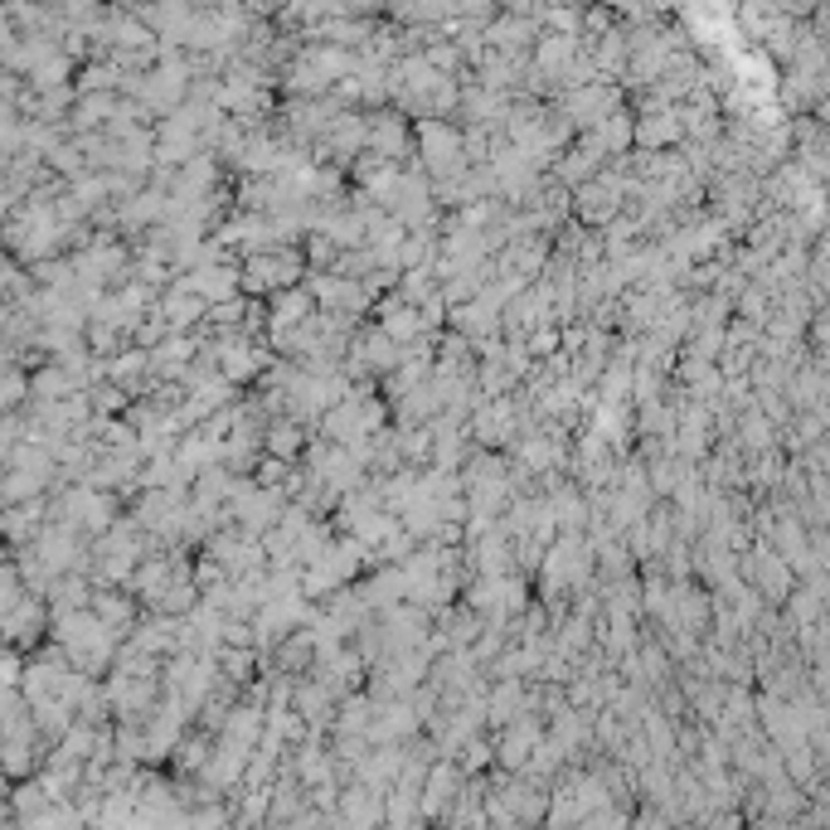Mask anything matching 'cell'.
<instances>
[{"mask_svg":"<svg viewBox=\"0 0 830 830\" xmlns=\"http://www.w3.org/2000/svg\"><path fill=\"white\" fill-rule=\"evenodd\" d=\"M530 734H534V729H515V734H510V744H505V758H510V762H515V758H525Z\"/></svg>","mask_w":830,"mask_h":830,"instance_id":"cell-20","label":"cell"},{"mask_svg":"<svg viewBox=\"0 0 830 830\" xmlns=\"http://www.w3.org/2000/svg\"><path fill=\"white\" fill-rule=\"evenodd\" d=\"M467 438L477 452H510L520 438V403L515 393L510 399H486L477 413L467 418Z\"/></svg>","mask_w":830,"mask_h":830,"instance_id":"cell-3","label":"cell"},{"mask_svg":"<svg viewBox=\"0 0 830 830\" xmlns=\"http://www.w3.org/2000/svg\"><path fill=\"white\" fill-rule=\"evenodd\" d=\"M622 107H627V93H622L617 83H587V88H573V93L554 98V112L573 132H593L597 122H607L612 112H622Z\"/></svg>","mask_w":830,"mask_h":830,"instance_id":"cell-2","label":"cell"},{"mask_svg":"<svg viewBox=\"0 0 830 830\" xmlns=\"http://www.w3.org/2000/svg\"><path fill=\"white\" fill-rule=\"evenodd\" d=\"M44 481L49 477H34V471H10L6 486H0V495H6V501H30V495L44 491Z\"/></svg>","mask_w":830,"mask_h":830,"instance_id":"cell-18","label":"cell"},{"mask_svg":"<svg viewBox=\"0 0 830 830\" xmlns=\"http://www.w3.org/2000/svg\"><path fill=\"white\" fill-rule=\"evenodd\" d=\"M413 161H418V171H423L432 185L471 171L467 156H462V126L442 122V117L413 122Z\"/></svg>","mask_w":830,"mask_h":830,"instance_id":"cell-1","label":"cell"},{"mask_svg":"<svg viewBox=\"0 0 830 830\" xmlns=\"http://www.w3.org/2000/svg\"><path fill=\"white\" fill-rule=\"evenodd\" d=\"M40 627H44V603H40V597H20V603L0 617V632H6L10 642H30V636H40Z\"/></svg>","mask_w":830,"mask_h":830,"instance_id":"cell-15","label":"cell"},{"mask_svg":"<svg viewBox=\"0 0 830 830\" xmlns=\"http://www.w3.org/2000/svg\"><path fill=\"white\" fill-rule=\"evenodd\" d=\"M685 146V126H680V107H650V112H632V151H680Z\"/></svg>","mask_w":830,"mask_h":830,"instance_id":"cell-6","label":"cell"},{"mask_svg":"<svg viewBox=\"0 0 830 830\" xmlns=\"http://www.w3.org/2000/svg\"><path fill=\"white\" fill-rule=\"evenodd\" d=\"M330 544H336V530H330L326 520H311V525L297 534V544H291V564H297V568L321 564V559L330 554Z\"/></svg>","mask_w":830,"mask_h":830,"instance_id":"cell-14","label":"cell"},{"mask_svg":"<svg viewBox=\"0 0 830 830\" xmlns=\"http://www.w3.org/2000/svg\"><path fill=\"white\" fill-rule=\"evenodd\" d=\"M117 93H88L79 98V126H102V122H112V112H117Z\"/></svg>","mask_w":830,"mask_h":830,"instance_id":"cell-17","label":"cell"},{"mask_svg":"<svg viewBox=\"0 0 830 830\" xmlns=\"http://www.w3.org/2000/svg\"><path fill=\"white\" fill-rule=\"evenodd\" d=\"M88 612H93V617L112 636L126 632V627H136V603L126 593H112V587H93V603H88Z\"/></svg>","mask_w":830,"mask_h":830,"instance_id":"cell-12","label":"cell"},{"mask_svg":"<svg viewBox=\"0 0 830 830\" xmlns=\"http://www.w3.org/2000/svg\"><path fill=\"white\" fill-rule=\"evenodd\" d=\"M306 291H311L316 311L345 316V321H360L365 311H375L369 287L365 283H350V277H336V273H311V277H306Z\"/></svg>","mask_w":830,"mask_h":830,"instance_id":"cell-4","label":"cell"},{"mask_svg":"<svg viewBox=\"0 0 830 830\" xmlns=\"http://www.w3.org/2000/svg\"><path fill=\"white\" fill-rule=\"evenodd\" d=\"M369 117V136H365V151L389 165H403L413 161V126H408L403 112L393 107H379V112H365Z\"/></svg>","mask_w":830,"mask_h":830,"instance_id":"cell-5","label":"cell"},{"mask_svg":"<svg viewBox=\"0 0 830 830\" xmlns=\"http://www.w3.org/2000/svg\"><path fill=\"white\" fill-rule=\"evenodd\" d=\"M375 326L385 330V336H389L393 345H399V350H403V345H413V340H423V336H428V330H423V316H418V306H408V301L399 297V291H389V297H379V301H375Z\"/></svg>","mask_w":830,"mask_h":830,"instance_id":"cell-10","label":"cell"},{"mask_svg":"<svg viewBox=\"0 0 830 830\" xmlns=\"http://www.w3.org/2000/svg\"><path fill=\"white\" fill-rule=\"evenodd\" d=\"M306 442H311V428H301L297 418H273V423H263V457H273V462L297 467Z\"/></svg>","mask_w":830,"mask_h":830,"instance_id":"cell-11","label":"cell"},{"mask_svg":"<svg viewBox=\"0 0 830 830\" xmlns=\"http://www.w3.org/2000/svg\"><path fill=\"white\" fill-rule=\"evenodd\" d=\"M214 666H219L228 680H248V675H253V650H228V646H219V650H214Z\"/></svg>","mask_w":830,"mask_h":830,"instance_id":"cell-19","label":"cell"},{"mask_svg":"<svg viewBox=\"0 0 830 830\" xmlns=\"http://www.w3.org/2000/svg\"><path fill=\"white\" fill-rule=\"evenodd\" d=\"M617 214H622V195L607 181H587L568 195V219L578 228H593L597 234V228H607Z\"/></svg>","mask_w":830,"mask_h":830,"instance_id":"cell-7","label":"cell"},{"mask_svg":"<svg viewBox=\"0 0 830 830\" xmlns=\"http://www.w3.org/2000/svg\"><path fill=\"white\" fill-rule=\"evenodd\" d=\"M583 136H593V146L603 151L607 161H617V156H627L632 151V107H622V112H612L607 122H597L593 132H583Z\"/></svg>","mask_w":830,"mask_h":830,"instance_id":"cell-13","label":"cell"},{"mask_svg":"<svg viewBox=\"0 0 830 830\" xmlns=\"http://www.w3.org/2000/svg\"><path fill=\"white\" fill-rule=\"evenodd\" d=\"M311 316H316V301H311V291H306V283L277 291V297L263 301V330H267L263 340L287 336V330H297L301 321H311Z\"/></svg>","mask_w":830,"mask_h":830,"instance_id":"cell-8","label":"cell"},{"mask_svg":"<svg viewBox=\"0 0 830 830\" xmlns=\"http://www.w3.org/2000/svg\"><path fill=\"white\" fill-rule=\"evenodd\" d=\"M185 291H195L204 306H219L228 297H238V258H224V263H199L189 267L185 277H175Z\"/></svg>","mask_w":830,"mask_h":830,"instance_id":"cell-9","label":"cell"},{"mask_svg":"<svg viewBox=\"0 0 830 830\" xmlns=\"http://www.w3.org/2000/svg\"><path fill=\"white\" fill-rule=\"evenodd\" d=\"M20 675V660L16 656H0V680H16Z\"/></svg>","mask_w":830,"mask_h":830,"instance_id":"cell-21","label":"cell"},{"mask_svg":"<svg viewBox=\"0 0 830 830\" xmlns=\"http://www.w3.org/2000/svg\"><path fill=\"white\" fill-rule=\"evenodd\" d=\"M399 297L408 306H423L428 297H438V277H432V267H413V273H399Z\"/></svg>","mask_w":830,"mask_h":830,"instance_id":"cell-16","label":"cell"}]
</instances>
